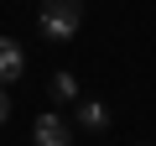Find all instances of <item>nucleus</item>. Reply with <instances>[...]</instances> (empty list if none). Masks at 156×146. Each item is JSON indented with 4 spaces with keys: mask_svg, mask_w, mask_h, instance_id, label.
Returning <instances> with one entry per match:
<instances>
[{
    "mask_svg": "<svg viewBox=\"0 0 156 146\" xmlns=\"http://www.w3.org/2000/svg\"><path fill=\"white\" fill-rule=\"evenodd\" d=\"M83 26V0H42L37 11V31L47 42H73Z\"/></svg>",
    "mask_w": 156,
    "mask_h": 146,
    "instance_id": "nucleus-1",
    "label": "nucleus"
},
{
    "mask_svg": "<svg viewBox=\"0 0 156 146\" xmlns=\"http://www.w3.org/2000/svg\"><path fill=\"white\" fill-rule=\"evenodd\" d=\"M73 130H78L73 120H62L57 110H42L37 125H31V141L37 146H73Z\"/></svg>",
    "mask_w": 156,
    "mask_h": 146,
    "instance_id": "nucleus-2",
    "label": "nucleus"
},
{
    "mask_svg": "<svg viewBox=\"0 0 156 146\" xmlns=\"http://www.w3.org/2000/svg\"><path fill=\"white\" fill-rule=\"evenodd\" d=\"M73 125L89 130V136H104V130H109V104H104V99H78V104H73Z\"/></svg>",
    "mask_w": 156,
    "mask_h": 146,
    "instance_id": "nucleus-3",
    "label": "nucleus"
},
{
    "mask_svg": "<svg viewBox=\"0 0 156 146\" xmlns=\"http://www.w3.org/2000/svg\"><path fill=\"white\" fill-rule=\"evenodd\" d=\"M26 73V47L16 37H0V84H16Z\"/></svg>",
    "mask_w": 156,
    "mask_h": 146,
    "instance_id": "nucleus-4",
    "label": "nucleus"
},
{
    "mask_svg": "<svg viewBox=\"0 0 156 146\" xmlns=\"http://www.w3.org/2000/svg\"><path fill=\"white\" fill-rule=\"evenodd\" d=\"M52 99H57V104H78V99H83V89H78V78H73L68 68L52 73Z\"/></svg>",
    "mask_w": 156,
    "mask_h": 146,
    "instance_id": "nucleus-5",
    "label": "nucleus"
},
{
    "mask_svg": "<svg viewBox=\"0 0 156 146\" xmlns=\"http://www.w3.org/2000/svg\"><path fill=\"white\" fill-rule=\"evenodd\" d=\"M11 120V99H5V84H0V125Z\"/></svg>",
    "mask_w": 156,
    "mask_h": 146,
    "instance_id": "nucleus-6",
    "label": "nucleus"
}]
</instances>
